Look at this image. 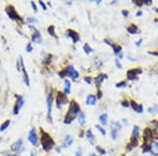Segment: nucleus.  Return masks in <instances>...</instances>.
Returning a JSON list of instances; mask_svg holds the SVG:
<instances>
[{
  "instance_id": "1",
  "label": "nucleus",
  "mask_w": 158,
  "mask_h": 156,
  "mask_svg": "<svg viewBox=\"0 0 158 156\" xmlns=\"http://www.w3.org/2000/svg\"><path fill=\"white\" fill-rule=\"evenodd\" d=\"M69 103H70V105H69L68 113H67V115H65L64 117V120H63V122H64L65 125L72 123V122L74 121V119L78 116V114L81 112V111H80V107H79V105L75 100H72V101L69 102Z\"/></svg>"
},
{
  "instance_id": "2",
  "label": "nucleus",
  "mask_w": 158,
  "mask_h": 156,
  "mask_svg": "<svg viewBox=\"0 0 158 156\" xmlns=\"http://www.w3.org/2000/svg\"><path fill=\"white\" fill-rule=\"evenodd\" d=\"M40 141H41V146H42V149L45 152H49L51 151L54 147H55V141L54 139L52 138V136L48 132H45L44 130H40Z\"/></svg>"
},
{
  "instance_id": "3",
  "label": "nucleus",
  "mask_w": 158,
  "mask_h": 156,
  "mask_svg": "<svg viewBox=\"0 0 158 156\" xmlns=\"http://www.w3.org/2000/svg\"><path fill=\"white\" fill-rule=\"evenodd\" d=\"M6 15L9 16L10 19L15 20V21H20V22H22V21H23V20L21 19V17L19 16V14L16 12V10H15V8L13 6H6Z\"/></svg>"
},
{
  "instance_id": "4",
  "label": "nucleus",
  "mask_w": 158,
  "mask_h": 156,
  "mask_svg": "<svg viewBox=\"0 0 158 156\" xmlns=\"http://www.w3.org/2000/svg\"><path fill=\"white\" fill-rule=\"evenodd\" d=\"M69 99H68V95H65L63 92H58L56 95V105L57 108L61 109L62 105H68Z\"/></svg>"
},
{
  "instance_id": "5",
  "label": "nucleus",
  "mask_w": 158,
  "mask_h": 156,
  "mask_svg": "<svg viewBox=\"0 0 158 156\" xmlns=\"http://www.w3.org/2000/svg\"><path fill=\"white\" fill-rule=\"evenodd\" d=\"M52 105H53V94L50 93L46 97V105H48V121L52 122Z\"/></svg>"
},
{
  "instance_id": "6",
  "label": "nucleus",
  "mask_w": 158,
  "mask_h": 156,
  "mask_svg": "<svg viewBox=\"0 0 158 156\" xmlns=\"http://www.w3.org/2000/svg\"><path fill=\"white\" fill-rule=\"evenodd\" d=\"M16 99H17V101H16V105H15L14 107V114L15 115H17L18 113H19V110L23 107V105H24V98H23L21 95H16Z\"/></svg>"
},
{
  "instance_id": "7",
  "label": "nucleus",
  "mask_w": 158,
  "mask_h": 156,
  "mask_svg": "<svg viewBox=\"0 0 158 156\" xmlns=\"http://www.w3.org/2000/svg\"><path fill=\"white\" fill-rule=\"evenodd\" d=\"M142 73V70L140 68H137V69H132V70H129L127 73V77L129 80H135L137 78V75L138 74Z\"/></svg>"
},
{
  "instance_id": "8",
  "label": "nucleus",
  "mask_w": 158,
  "mask_h": 156,
  "mask_svg": "<svg viewBox=\"0 0 158 156\" xmlns=\"http://www.w3.org/2000/svg\"><path fill=\"white\" fill-rule=\"evenodd\" d=\"M64 70H65V73H67V76L72 77L74 80H76L77 78L79 77L78 71H76V70L74 69V67H72V65H69L68 68L64 69Z\"/></svg>"
},
{
  "instance_id": "9",
  "label": "nucleus",
  "mask_w": 158,
  "mask_h": 156,
  "mask_svg": "<svg viewBox=\"0 0 158 156\" xmlns=\"http://www.w3.org/2000/svg\"><path fill=\"white\" fill-rule=\"evenodd\" d=\"M28 138V141L31 142L34 147H37V146H38V136H37L35 129H32V130L30 131Z\"/></svg>"
},
{
  "instance_id": "10",
  "label": "nucleus",
  "mask_w": 158,
  "mask_h": 156,
  "mask_svg": "<svg viewBox=\"0 0 158 156\" xmlns=\"http://www.w3.org/2000/svg\"><path fill=\"white\" fill-rule=\"evenodd\" d=\"M65 35H67V37H70L74 43L78 42L79 40H80V36H79L78 33L76 31H74V30H71V28L65 32Z\"/></svg>"
},
{
  "instance_id": "11",
  "label": "nucleus",
  "mask_w": 158,
  "mask_h": 156,
  "mask_svg": "<svg viewBox=\"0 0 158 156\" xmlns=\"http://www.w3.org/2000/svg\"><path fill=\"white\" fill-rule=\"evenodd\" d=\"M23 148V141H22V139H18L17 141H15L13 145L11 146V150L12 151H14V152H19L21 149Z\"/></svg>"
},
{
  "instance_id": "12",
  "label": "nucleus",
  "mask_w": 158,
  "mask_h": 156,
  "mask_svg": "<svg viewBox=\"0 0 158 156\" xmlns=\"http://www.w3.org/2000/svg\"><path fill=\"white\" fill-rule=\"evenodd\" d=\"M149 152L152 154L153 156H158V142L152 141L149 145Z\"/></svg>"
},
{
  "instance_id": "13",
  "label": "nucleus",
  "mask_w": 158,
  "mask_h": 156,
  "mask_svg": "<svg viewBox=\"0 0 158 156\" xmlns=\"http://www.w3.org/2000/svg\"><path fill=\"white\" fill-rule=\"evenodd\" d=\"M107 74H101V75H99V76H97L96 78H95V85H96V88L100 89V87H101V83H103V80L107 79Z\"/></svg>"
},
{
  "instance_id": "14",
  "label": "nucleus",
  "mask_w": 158,
  "mask_h": 156,
  "mask_svg": "<svg viewBox=\"0 0 158 156\" xmlns=\"http://www.w3.org/2000/svg\"><path fill=\"white\" fill-rule=\"evenodd\" d=\"M32 40L34 41L35 43H38V44H40V43H42V37H41V35H40V33L38 31L37 32H34L33 33V35H32Z\"/></svg>"
},
{
  "instance_id": "15",
  "label": "nucleus",
  "mask_w": 158,
  "mask_h": 156,
  "mask_svg": "<svg viewBox=\"0 0 158 156\" xmlns=\"http://www.w3.org/2000/svg\"><path fill=\"white\" fill-rule=\"evenodd\" d=\"M97 102V97L94 95V94H91L87 97V100H85V103L88 105H95Z\"/></svg>"
},
{
  "instance_id": "16",
  "label": "nucleus",
  "mask_w": 158,
  "mask_h": 156,
  "mask_svg": "<svg viewBox=\"0 0 158 156\" xmlns=\"http://www.w3.org/2000/svg\"><path fill=\"white\" fill-rule=\"evenodd\" d=\"M130 105L133 108V110L135 111V112H137V113H142L143 112V107H142V105H138V103H136L135 101H131Z\"/></svg>"
},
{
  "instance_id": "17",
  "label": "nucleus",
  "mask_w": 158,
  "mask_h": 156,
  "mask_svg": "<svg viewBox=\"0 0 158 156\" xmlns=\"http://www.w3.org/2000/svg\"><path fill=\"white\" fill-rule=\"evenodd\" d=\"M73 138L70 136V135H68V136L65 137L64 140H63V144H62V147L63 148H68L70 147V146H72V144H73Z\"/></svg>"
},
{
  "instance_id": "18",
  "label": "nucleus",
  "mask_w": 158,
  "mask_h": 156,
  "mask_svg": "<svg viewBox=\"0 0 158 156\" xmlns=\"http://www.w3.org/2000/svg\"><path fill=\"white\" fill-rule=\"evenodd\" d=\"M77 118H78V122L80 125H85V114L83 113V112H80V113L78 114V116H77Z\"/></svg>"
},
{
  "instance_id": "19",
  "label": "nucleus",
  "mask_w": 158,
  "mask_h": 156,
  "mask_svg": "<svg viewBox=\"0 0 158 156\" xmlns=\"http://www.w3.org/2000/svg\"><path fill=\"white\" fill-rule=\"evenodd\" d=\"M63 93L65 95H69L71 93V81L69 79H65L64 80V92Z\"/></svg>"
},
{
  "instance_id": "20",
  "label": "nucleus",
  "mask_w": 158,
  "mask_h": 156,
  "mask_svg": "<svg viewBox=\"0 0 158 156\" xmlns=\"http://www.w3.org/2000/svg\"><path fill=\"white\" fill-rule=\"evenodd\" d=\"M99 121L102 125H107V114H101L99 116Z\"/></svg>"
},
{
  "instance_id": "21",
  "label": "nucleus",
  "mask_w": 158,
  "mask_h": 156,
  "mask_svg": "<svg viewBox=\"0 0 158 156\" xmlns=\"http://www.w3.org/2000/svg\"><path fill=\"white\" fill-rule=\"evenodd\" d=\"M127 31H128V33H130V34L134 35V34H136V33L138 32V28H137V26H134V24H132V26H128Z\"/></svg>"
},
{
  "instance_id": "22",
  "label": "nucleus",
  "mask_w": 158,
  "mask_h": 156,
  "mask_svg": "<svg viewBox=\"0 0 158 156\" xmlns=\"http://www.w3.org/2000/svg\"><path fill=\"white\" fill-rule=\"evenodd\" d=\"M10 125H11V120H6V121L3 122L2 125H0V132H3V131H6V129L9 128Z\"/></svg>"
},
{
  "instance_id": "23",
  "label": "nucleus",
  "mask_w": 158,
  "mask_h": 156,
  "mask_svg": "<svg viewBox=\"0 0 158 156\" xmlns=\"http://www.w3.org/2000/svg\"><path fill=\"white\" fill-rule=\"evenodd\" d=\"M112 48H113V51H114V54L115 55H118L120 52H121V46H119V44H115V43H113L112 44Z\"/></svg>"
},
{
  "instance_id": "24",
  "label": "nucleus",
  "mask_w": 158,
  "mask_h": 156,
  "mask_svg": "<svg viewBox=\"0 0 158 156\" xmlns=\"http://www.w3.org/2000/svg\"><path fill=\"white\" fill-rule=\"evenodd\" d=\"M139 127L138 125H135L133 128V133H132V137H135V138H138L139 137Z\"/></svg>"
},
{
  "instance_id": "25",
  "label": "nucleus",
  "mask_w": 158,
  "mask_h": 156,
  "mask_svg": "<svg viewBox=\"0 0 158 156\" xmlns=\"http://www.w3.org/2000/svg\"><path fill=\"white\" fill-rule=\"evenodd\" d=\"M48 33L51 35V36L55 37V38L57 37L56 33H55V26H49V28H48Z\"/></svg>"
},
{
  "instance_id": "26",
  "label": "nucleus",
  "mask_w": 158,
  "mask_h": 156,
  "mask_svg": "<svg viewBox=\"0 0 158 156\" xmlns=\"http://www.w3.org/2000/svg\"><path fill=\"white\" fill-rule=\"evenodd\" d=\"M87 137H88V139L90 140L91 142H93L94 140H95V136H94V134L92 133V131H91V130L87 131Z\"/></svg>"
},
{
  "instance_id": "27",
  "label": "nucleus",
  "mask_w": 158,
  "mask_h": 156,
  "mask_svg": "<svg viewBox=\"0 0 158 156\" xmlns=\"http://www.w3.org/2000/svg\"><path fill=\"white\" fill-rule=\"evenodd\" d=\"M83 51L85 52V54H91L92 52H93V50H92V48H91L90 46H89L88 43H85V46H83Z\"/></svg>"
},
{
  "instance_id": "28",
  "label": "nucleus",
  "mask_w": 158,
  "mask_h": 156,
  "mask_svg": "<svg viewBox=\"0 0 158 156\" xmlns=\"http://www.w3.org/2000/svg\"><path fill=\"white\" fill-rule=\"evenodd\" d=\"M112 125H114V128H112V129H115L116 131H118V130H120V129H121V125H120L119 122H117V121H113V122H112Z\"/></svg>"
},
{
  "instance_id": "29",
  "label": "nucleus",
  "mask_w": 158,
  "mask_h": 156,
  "mask_svg": "<svg viewBox=\"0 0 158 156\" xmlns=\"http://www.w3.org/2000/svg\"><path fill=\"white\" fill-rule=\"evenodd\" d=\"M95 128L97 129V130L99 131V132H100V133L102 134V135H103V136H105V135H107V132H105V130L103 128H101V127H100V125H95Z\"/></svg>"
},
{
  "instance_id": "30",
  "label": "nucleus",
  "mask_w": 158,
  "mask_h": 156,
  "mask_svg": "<svg viewBox=\"0 0 158 156\" xmlns=\"http://www.w3.org/2000/svg\"><path fill=\"white\" fill-rule=\"evenodd\" d=\"M96 150L98 151V152L101 154V155H105V154H107V152H105V149H103V148H101V147H99V146H97V147H96Z\"/></svg>"
},
{
  "instance_id": "31",
  "label": "nucleus",
  "mask_w": 158,
  "mask_h": 156,
  "mask_svg": "<svg viewBox=\"0 0 158 156\" xmlns=\"http://www.w3.org/2000/svg\"><path fill=\"white\" fill-rule=\"evenodd\" d=\"M111 135H112V138L116 139L117 138V131H116L115 129H112V130H111Z\"/></svg>"
},
{
  "instance_id": "32",
  "label": "nucleus",
  "mask_w": 158,
  "mask_h": 156,
  "mask_svg": "<svg viewBox=\"0 0 158 156\" xmlns=\"http://www.w3.org/2000/svg\"><path fill=\"white\" fill-rule=\"evenodd\" d=\"M133 2L135 3L136 6H143V4H144L143 0H134Z\"/></svg>"
},
{
  "instance_id": "33",
  "label": "nucleus",
  "mask_w": 158,
  "mask_h": 156,
  "mask_svg": "<svg viewBox=\"0 0 158 156\" xmlns=\"http://www.w3.org/2000/svg\"><path fill=\"white\" fill-rule=\"evenodd\" d=\"M124 85H127L125 81H121V83H116V88H123Z\"/></svg>"
},
{
  "instance_id": "34",
  "label": "nucleus",
  "mask_w": 158,
  "mask_h": 156,
  "mask_svg": "<svg viewBox=\"0 0 158 156\" xmlns=\"http://www.w3.org/2000/svg\"><path fill=\"white\" fill-rule=\"evenodd\" d=\"M121 105L122 107H124V108H129V107H130V102L128 101V100H122Z\"/></svg>"
},
{
  "instance_id": "35",
  "label": "nucleus",
  "mask_w": 158,
  "mask_h": 156,
  "mask_svg": "<svg viewBox=\"0 0 158 156\" xmlns=\"http://www.w3.org/2000/svg\"><path fill=\"white\" fill-rule=\"evenodd\" d=\"M149 145H148V144H144L143 145V147H142V152H143V153H146V152H149Z\"/></svg>"
},
{
  "instance_id": "36",
  "label": "nucleus",
  "mask_w": 158,
  "mask_h": 156,
  "mask_svg": "<svg viewBox=\"0 0 158 156\" xmlns=\"http://www.w3.org/2000/svg\"><path fill=\"white\" fill-rule=\"evenodd\" d=\"M115 63H116V67L119 69V70H121L122 69V65H121V63H120V60L119 59H116L115 60Z\"/></svg>"
},
{
  "instance_id": "37",
  "label": "nucleus",
  "mask_w": 158,
  "mask_h": 156,
  "mask_svg": "<svg viewBox=\"0 0 158 156\" xmlns=\"http://www.w3.org/2000/svg\"><path fill=\"white\" fill-rule=\"evenodd\" d=\"M51 59H52V56H51V55H48V57H46V58L43 60V64H46V63H49Z\"/></svg>"
},
{
  "instance_id": "38",
  "label": "nucleus",
  "mask_w": 158,
  "mask_h": 156,
  "mask_svg": "<svg viewBox=\"0 0 158 156\" xmlns=\"http://www.w3.org/2000/svg\"><path fill=\"white\" fill-rule=\"evenodd\" d=\"M32 51H33V46H32L31 43H28V46H26V52H28V53H31Z\"/></svg>"
},
{
  "instance_id": "39",
  "label": "nucleus",
  "mask_w": 158,
  "mask_h": 156,
  "mask_svg": "<svg viewBox=\"0 0 158 156\" xmlns=\"http://www.w3.org/2000/svg\"><path fill=\"white\" fill-rule=\"evenodd\" d=\"M59 76L61 77V78H64V77H67V73H65V70H63V71L59 72Z\"/></svg>"
},
{
  "instance_id": "40",
  "label": "nucleus",
  "mask_w": 158,
  "mask_h": 156,
  "mask_svg": "<svg viewBox=\"0 0 158 156\" xmlns=\"http://www.w3.org/2000/svg\"><path fill=\"white\" fill-rule=\"evenodd\" d=\"M157 109H154V108H149V113H153V114H156L157 113Z\"/></svg>"
},
{
  "instance_id": "41",
  "label": "nucleus",
  "mask_w": 158,
  "mask_h": 156,
  "mask_svg": "<svg viewBox=\"0 0 158 156\" xmlns=\"http://www.w3.org/2000/svg\"><path fill=\"white\" fill-rule=\"evenodd\" d=\"M85 81L87 83H89V85H90V83H92V79H91V77H89V76L85 77Z\"/></svg>"
},
{
  "instance_id": "42",
  "label": "nucleus",
  "mask_w": 158,
  "mask_h": 156,
  "mask_svg": "<svg viewBox=\"0 0 158 156\" xmlns=\"http://www.w3.org/2000/svg\"><path fill=\"white\" fill-rule=\"evenodd\" d=\"M39 4H40V6L44 10V11H46V6H45V3L43 2V1H39Z\"/></svg>"
},
{
  "instance_id": "43",
  "label": "nucleus",
  "mask_w": 158,
  "mask_h": 156,
  "mask_svg": "<svg viewBox=\"0 0 158 156\" xmlns=\"http://www.w3.org/2000/svg\"><path fill=\"white\" fill-rule=\"evenodd\" d=\"M28 22H31V23H36L37 22V20L35 19V18H32V17H28Z\"/></svg>"
},
{
  "instance_id": "44",
  "label": "nucleus",
  "mask_w": 158,
  "mask_h": 156,
  "mask_svg": "<svg viewBox=\"0 0 158 156\" xmlns=\"http://www.w3.org/2000/svg\"><path fill=\"white\" fill-rule=\"evenodd\" d=\"M31 6H32V8H33V10H34V12L38 11V10H37V6H36V4H35L34 1H31Z\"/></svg>"
},
{
  "instance_id": "45",
  "label": "nucleus",
  "mask_w": 158,
  "mask_h": 156,
  "mask_svg": "<svg viewBox=\"0 0 158 156\" xmlns=\"http://www.w3.org/2000/svg\"><path fill=\"white\" fill-rule=\"evenodd\" d=\"M16 67H17V71H21V64H20V60H17Z\"/></svg>"
},
{
  "instance_id": "46",
  "label": "nucleus",
  "mask_w": 158,
  "mask_h": 156,
  "mask_svg": "<svg viewBox=\"0 0 158 156\" xmlns=\"http://www.w3.org/2000/svg\"><path fill=\"white\" fill-rule=\"evenodd\" d=\"M75 156H82V151H81V149H78V151L76 152Z\"/></svg>"
},
{
  "instance_id": "47",
  "label": "nucleus",
  "mask_w": 158,
  "mask_h": 156,
  "mask_svg": "<svg viewBox=\"0 0 158 156\" xmlns=\"http://www.w3.org/2000/svg\"><path fill=\"white\" fill-rule=\"evenodd\" d=\"M122 15H123L124 17H128V16H129V12L124 11V10H123V11H122Z\"/></svg>"
},
{
  "instance_id": "48",
  "label": "nucleus",
  "mask_w": 158,
  "mask_h": 156,
  "mask_svg": "<svg viewBox=\"0 0 158 156\" xmlns=\"http://www.w3.org/2000/svg\"><path fill=\"white\" fill-rule=\"evenodd\" d=\"M143 3H144V4H148V6H150V4H152V1H151V0H144Z\"/></svg>"
},
{
  "instance_id": "49",
  "label": "nucleus",
  "mask_w": 158,
  "mask_h": 156,
  "mask_svg": "<svg viewBox=\"0 0 158 156\" xmlns=\"http://www.w3.org/2000/svg\"><path fill=\"white\" fill-rule=\"evenodd\" d=\"M96 97H97V99H98V98L100 99V98L102 97V92L101 91H98V95H97Z\"/></svg>"
},
{
  "instance_id": "50",
  "label": "nucleus",
  "mask_w": 158,
  "mask_h": 156,
  "mask_svg": "<svg viewBox=\"0 0 158 156\" xmlns=\"http://www.w3.org/2000/svg\"><path fill=\"white\" fill-rule=\"evenodd\" d=\"M117 56H118V58H117V59L120 60V59L122 58V57H123V53H122V52H120V53H119V54L117 55Z\"/></svg>"
},
{
  "instance_id": "51",
  "label": "nucleus",
  "mask_w": 158,
  "mask_h": 156,
  "mask_svg": "<svg viewBox=\"0 0 158 156\" xmlns=\"http://www.w3.org/2000/svg\"><path fill=\"white\" fill-rule=\"evenodd\" d=\"M141 42H142V39H139L138 41H137V42H136V46H140Z\"/></svg>"
},
{
  "instance_id": "52",
  "label": "nucleus",
  "mask_w": 158,
  "mask_h": 156,
  "mask_svg": "<svg viewBox=\"0 0 158 156\" xmlns=\"http://www.w3.org/2000/svg\"><path fill=\"white\" fill-rule=\"evenodd\" d=\"M36 155H37L36 151H32V152H31V156H36Z\"/></svg>"
},
{
  "instance_id": "53",
  "label": "nucleus",
  "mask_w": 158,
  "mask_h": 156,
  "mask_svg": "<svg viewBox=\"0 0 158 156\" xmlns=\"http://www.w3.org/2000/svg\"><path fill=\"white\" fill-rule=\"evenodd\" d=\"M136 15H137V16H138V17H139V16H141V15H142V12H141V11L137 12V14H136Z\"/></svg>"
},
{
  "instance_id": "54",
  "label": "nucleus",
  "mask_w": 158,
  "mask_h": 156,
  "mask_svg": "<svg viewBox=\"0 0 158 156\" xmlns=\"http://www.w3.org/2000/svg\"><path fill=\"white\" fill-rule=\"evenodd\" d=\"M56 152L57 153H60V148H56Z\"/></svg>"
},
{
  "instance_id": "55",
  "label": "nucleus",
  "mask_w": 158,
  "mask_h": 156,
  "mask_svg": "<svg viewBox=\"0 0 158 156\" xmlns=\"http://www.w3.org/2000/svg\"><path fill=\"white\" fill-rule=\"evenodd\" d=\"M123 123H124V125H128V120L123 119Z\"/></svg>"
},
{
  "instance_id": "56",
  "label": "nucleus",
  "mask_w": 158,
  "mask_h": 156,
  "mask_svg": "<svg viewBox=\"0 0 158 156\" xmlns=\"http://www.w3.org/2000/svg\"><path fill=\"white\" fill-rule=\"evenodd\" d=\"M89 156H96V154H95V153H91Z\"/></svg>"
},
{
  "instance_id": "57",
  "label": "nucleus",
  "mask_w": 158,
  "mask_h": 156,
  "mask_svg": "<svg viewBox=\"0 0 158 156\" xmlns=\"http://www.w3.org/2000/svg\"><path fill=\"white\" fill-rule=\"evenodd\" d=\"M100 2H101L100 0H96V3H97V4H99V3H100Z\"/></svg>"
},
{
  "instance_id": "58",
  "label": "nucleus",
  "mask_w": 158,
  "mask_h": 156,
  "mask_svg": "<svg viewBox=\"0 0 158 156\" xmlns=\"http://www.w3.org/2000/svg\"><path fill=\"white\" fill-rule=\"evenodd\" d=\"M156 13H158V9H156Z\"/></svg>"
},
{
  "instance_id": "59",
  "label": "nucleus",
  "mask_w": 158,
  "mask_h": 156,
  "mask_svg": "<svg viewBox=\"0 0 158 156\" xmlns=\"http://www.w3.org/2000/svg\"><path fill=\"white\" fill-rule=\"evenodd\" d=\"M0 141H1V138H0Z\"/></svg>"
},
{
  "instance_id": "60",
  "label": "nucleus",
  "mask_w": 158,
  "mask_h": 156,
  "mask_svg": "<svg viewBox=\"0 0 158 156\" xmlns=\"http://www.w3.org/2000/svg\"><path fill=\"white\" fill-rule=\"evenodd\" d=\"M157 95H158V92H157Z\"/></svg>"
}]
</instances>
